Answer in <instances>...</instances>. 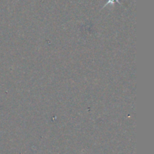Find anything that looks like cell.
I'll return each mask as SVG.
<instances>
[{"label": "cell", "instance_id": "cell-1", "mask_svg": "<svg viewBox=\"0 0 154 154\" xmlns=\"http://www.w3.org/2000/svg\"><path fill=\"white\" fill-rule=\"evenodd\" d=\"M114 2H118V3H120L119 0H108V2H107L106 4L105 5V6H104V7H105V6L108 5H110V4L113 5V4H114Z\"/></svg>", "mask_w": 154, "mask_h": 154}]
</instances>
